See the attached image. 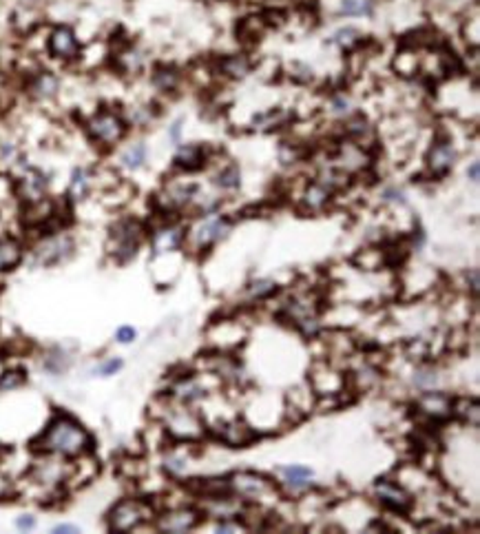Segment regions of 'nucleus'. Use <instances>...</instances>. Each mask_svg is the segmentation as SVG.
Returning <instances> with one entry per match:
<instances>
[{
  "label": "nucleus",
  "mask_w": 480,
  "mask_h": 534,
  "mask_svg": "<svg viewBox=\"0 0 480 534\" xmlns=\"http://www.w3.org/2000/svg\"><path fill=\"white\" fill-rule=\"evenodd\" d=\"M31 448L40 454H49V457L77 459L93 450V437L75 417L58 412L45 431L33 439Z\"/></svg>",
  "instance_id": "1"
},
{
  "label": "nucleus",
  "mask_w": 480,
  "mask_h": 534,
  "mask_svg": "<svg viewBox=\"0 0 480 534\" xmlns=\"http://www.w3.org/2000/svg\"><path fill=\"white\" fill-rule=\"evenodd\" d=\"M142 238H144V226H142V222H137L133 217L120 219V222H115L111 226V233H109V244H107L109 255L118 264L131 262L137 255Z\"/></svg>",
  "instance_id": "2"
},
{
  "label": "nucleus",
  "mask_w": 480,
  "mask_h": 534,
  "mask_svg": "<svg viewBox=\"0 0 480 534\" xmlns=\"http://www.w3.org/2000/svg\"><path fill=\"white\" fill-rule=\"evenodd\" d=\"M155 517L153 505L142 499H122L107 512V528L113 532H128Z\"/></svg>",
  "instance_id": "3"
},
{
  "label": "nucleus",
  "mask_w": 480,
  "mask_h": 534,
  "mask_svg": "<svg viewBox=\"0 0 480 534\" xmlns=\"http://www.w3.org/2000/svg\"><path fill=\"white\" fill-rule=\"evenodd\" d=\"M128 122L122 118L118 111L113 109H100L87 120V134L89 138L100 147H115L126 136Z\"/></svg>",
  "instance_id": "4"
},
{
  "label": "nucleus",
  "mask_w": 480,
  "mask_h": 534,
  "mask_svg": "<svg viewBox=\"0 0 480 534\" xmlns=\"http://www.w3.org/2000/svg\"><path fill=\"white\" fill-rule=\"evenodd\" d=\"M230 481V490L232 494H239L243 501H264L268 497L277 492L275 481H270L268 477L253 472V470H239V472H232L228 477Z\"/></svg>",
  "instance_id": "5"
},
{
  "label": "nucleus",
  "mask_w": 480,
  "mask_h": 534,
  "mask_svg": "<svg viewBox=\"0 0 480 534\" xmlns=\"http://www.w3.org/2000/svg\"><path fill=\"white\" fill-rule=\"evenodd\" d=\"M75 242L64 233H49L33 246V262L40 266H58L73 255Z\"/></svg>",
  "instance_id": "6"
},
{
  "label": "nucleus",
  "mask_w": 480,
  "mask_h": 534,
  "mask_svg": "<svg viewBox=\"0 0 480 534\" xmlns=\"http://www.w3.org/2000/svg\"><path fill=\"white\" fill-rule=\"evenodd\" d=\"M374 497L385 507V510H390L394 514L407 517L412 512V507H414L412 494L400 484H396L394 479H379L376 481L374 484Z\"/></svg>",
  "instance_id": "7"
},
{
  "label": "nucleus",
  "mask_w": 480,
  "mask_h": 534,
  "mask_svg": "<svg viewBox=\"0 0 480 534\" xmlns=\"http://www.w3.org/2000/svg\"><path fill=\"white\" fill-rule=\"evenodd\" d=\"M47 49L56 60L71 62V60L80 58L82 45H80V41H77L75 31L69 27V24H58V27L51 29V34L47 38Z\"/></svg>",
  "instance_id": "8"
},
{
  "label": "nucleus",
  "mask_w": 480,
  "mask_h": 534,
  "mask_svg": "<svg viewBox=\"0 0 480 534\" xmlns=\"http://www.w3.org/2000/svg\"><path fill=\"white\" fill-rule=\"evenodd\" d=\"M456 162V149H453V142L447 136H438L434 140V145L427 153V173L432 175V180L445 178Z\"/></svg>",
  "instance_id": "9"
},
{
  "label": "nucleus",
  "mask_w": 480,
  "mask_h": 534,
  "mask_svg": "<svg viewBox=\"0 0 480 534\" xmlns=\"http://www.w3.org/2000/svg\"><path fill=\"white\" fill-rule=\"evenodd\" d=\"M47 187H49L47 175L40 171V168L24 166L22 175L14 182V193L18 195V200L22 204H33V202L45 200Z\"/></svg>",
  "instance_id": "10"
},
{
  "label": "nucleus",
  "mask_w": 480,
  "mask_h": 534,
  "mask_svg": "<svg viewBox=\"0 0 480 534\" xmlns=\"http://www.w3.org/2000/svg\"><path fill=\"white\" fill-rule=\"evenodd\" d=\"M158 519L155 528L164 532H188L193 528H197L204 519V512L200 507H175V510H168Z\"/></svg>",
  "instance_id": "11"
},
{
  "label": "nucleus",
  "mask_w": 480,
  "mask_h": 534,
  "mask_svg": "<svg viewBox=\"0 0 480 534\" xmlns=\"http://www.w3.org/2000/svg\"><path fill=\"white\" fill-rule=\"evenodd\" d=\"M414 408L430 424H443L451 417V397H447L445 393L427 390V393H423L419 401L414 403Z\"/></svg>",
  "instance_id": "12"
},
{
  "label": "nucleus",
  "mask_w": 480,
  "mask_h": 534,
  "mask_svg": "<svg viewBox=\"0 0 480 534\" xmlns=\"http://www.w3.org/2000/svg\"><path fill=\"white\" fill-rule=\"evenodd\" d=\"M232 229V219L224 217V215H213V217H206L204 222L195 229V244L200 251H206L215 246L217 242H222Z\"/></svg>",
  "instance_id": "13"
},
{
  "label": "nucleus",
  "mask_w": 480,
  "mask_h": 534,
  "mask_svg": "<svg viewBox=\"0 0 480 534\" xmlns=\"http://www.w3.org/2000/svg\"><path fill=\"white\" fill-rule=\"evenodd\" d=\"M166 431L179 439H197L204 433V426L195 412L186 408H177L166 417Z\"/></svg>",
  "instance_id": "14"
},
{
  "label": "nucleus",
  "mask_w": 480,
  "mask_h": 534,
  "mask_svg": "<svg viewBox=\"0 0 480 534\" xmlns=\"http://www.w3.org/2000/svg\"><path fill=\"white\" fill-rule=\"evenodd\" d=\"M181 244H186V231H184V226L166 222L164 226L153 231V238H151L153 257H158L162 253L177 251Z\"/></svg>",
  "instance_id": "15"
},
{
  "label": "nucleus",
  "mask_w": 480,
  "mask_h": 534,
  "mask_svg": "<svg viewBox=\"0 0 480 534\" xmlns=\"http://www.w3.org/2000/svg\"><path fill=\"white\" fill-rule=\"evenodd\" d=\"M257 437L259 435L253 431V428L248 424L239 421V419L222 424L217 428V439L222 441V444L230 446V448H246L248 444H253Z\"/></svg>",
  "instance_id": "16"
},
{
  "label": "nucleus",
  "mask_w": 480,
  "mask_h": 534,
  "mask_svg": "<svg viewBox=\"0 0 480 534\" xmlns=\"http://www.w3.org/2000/svg\"><path fill=\"white\" fill-rule=\"evenodd\" d=\"M173 162L177 168H181V171L193 173V171H200V168L206 166L209 155H206V149L200 145H181L175 153Z\"/></svg>",
  "instance_id": "17"
},
{
  "label": "nucleus",
  "mask_w": 480,
  "mask_h": 534,
  "mask_svg": "<svg viewBox=\"0 0 480 534\" xmlns=\"http://www.w3.org/2000/svg\"><path fill=\"white\" fill-rule=\"evenodd\" d=\"M334 195H336V193H334L330 187H326V185H323V182L315 180V182H310L308 189L303 191L301 204H303L306 211H310V213H319V211H323V208H326V206L332 202Z\"/></svg>",
  "instance_id": "18"
},
{
  "label": "nucleus",
  "mask_w": 480,
  "mask_h": 534,
  "mask_svg": "<svg viewBox=\"0 0 480 534\" xmlns=\"http://www.w3.org/2000/svg\"><path fill=\"white\" fill-rule=\"evenodd\" d=\"M250 69H253V62L243 54H228L217 60V71L226 78H232V80H241V78L250 73Z\"/></svg>",
  "instance_id": "19"
},
{
  "label": "nucleus",
  "mask_w": 480,
  "mask_h": 534,
  "mask_svg": "<svg viewBox=\"0 0 480 534\" xmlns=\"http://www.w3.org/2000/svg\"><path fill=\"white\" fill-rule=\"evenodd\" d=\"M58 89H60V80L51 71H38L29 80V94L38 100L54 98L58 94Z\"/></svg>",
  "instance_id": "20"
},
{
  "label": "nucleus",
  "mask_w": 480,
  "mask_h": 534,
  "mask_svg": "<svg viewBox=\"0 0 480 534\" xmlns=\"http://www.w3.org/2000/svg\"><path fill=\"white\" fill-rule=\"evenodd\" d=\"M279 475L283 479V484L294 492L308 490L313 486V477H315L313 470L306 466H283V468H279Z\"/></svg>",
  "instance_id": "21"
},
{
  "label": "nucleus",
  "mask_w": 480,
  "mask_h": 534,
  "mask_svg": "<svg viewBox=\"0 0 480 534\" xmlns=\"http://www.w3.org/2000/svg\"><path fill=\"white\" fill-rule=\"evenodd\" d=\"M22 244L14 238H3L0 240V273L14 270L22 262Z\"/></svg>",
  "instance_id": "22"
},
{
  "label": "nucleus",
  "mask_w": 480,
  "mask_h": 534,
  "mask_svg": "<svg viewBox=\"0 0 480 534\" xmlns=\"http://www.w3.org/2000/svg\"><path fill=\"white\" fill-rule=\"evenodd\" d=\"M451 414L463 424L478 426V401L474 397H453L451 399Z\"/></svg>",
  "instance_id": "23"
},
{
  "label": "nucleus",
  "mask_w": 480,
  "mask_h": 534,
  "mask_svg": "<svg viewBox=\"0 0 480 534\" xmlns=\"http://www.w3.org/2000/svg\"><path fill=\"white\" fill-rule=\"evenodd\" d=\"M91 189V175L87 168L75 166L71 173V182H69V200L71 202H80L87 198V193Z\"/></svg>",
  "instance_id": "24"
},
{
  "label": "nucleus",
  "mask_w": 480,
  "mask_h": 534,
  "mask_svg": "<svg viewBox=\"0 0 480 534\" xmlns=\"http://www.w3.org/2000/svg\"><path fill=\"white\" fill-rule=\"evenodd\" d=\"M279 286L275 280H268V277H259V280H253L248 284V289H246V293H248V297L253 299V302H262V299H268L272 295H277Z\"/></svg>",
  "instance_id": "25"
},
{
  "label": "nucleus",
  "mask_w": 480,
  "mask_h": 534,
  "mask_svg": "<svg viewBox=\"0 0 480 534\" xmlns=\"http://www.w3.org/2000/svg\"><path fill=\"white\" fill-rule=\"evenodd\" d=\"M215 185L219 187V189H224V191H235V189H239L241 187V171H239V166L237 164H226L222 171H219L217 175H215Z\"/></svg>",
  "instance_id": "26"
},
{
  "label": "nucleus",
  "mask_w": 480,
  "mask_h": 534,
  "mask_svg": "<svg viewBox=\"0 0 480 534\" xmlns=\"http://www.w3.org/2000/svg\"><path fill=\"white\" fill-rule=\"evenodd\" d=\"M147 145L144 142H137V145H131L124 153H122V166L128 168V171H137V168L144 166L147 162Z\"/></svg>",
  "instance_id": "27"
},
{
  "label": "nucleus",
  "mask_w": 480,
  "mask_h": 534,
  "mask_svg": "<svg viewBox=\"0 0 480 534\" xmlns=\"http://www.w3.org/2000/svg\"><path fill=\"white\" fill-rule=\"evenodd\" d=\"M339 14L347 18L359 16H372L374 14V0H341Z\"/></svg>",
  "instance_id": "28"
},
{
  "label": "nucleus",
  "mask_w": 480,
  "mask_h": 534,
  "mask_svg": "<svg viewBox=\"0 0 480 534\" xmlns=\"http://www.w3.org/2000/svg\"><path fill=\"white\" fill-rule=\"evenodd\" d=\"M153 85H155V89H160L162 94L175 91L179 85V73L173 67H158L153 73Z\"/></svg>",
  "instance_id": "29"
},
{
  "label": "nucleus",
  "mask_w": 480,
  "mask_h": 534,
  "mask_svg": "<svg viewBox=\"0 0 480 534\" xmlns=\"http://www.w3.org/2000/svg\"><path fill=\"white\" fill-rule=\"evenodd\" d=\"M330 43L336 45V47H341L343 51H352V49H357V47H361L363 36H361V31L354 29V27H343V29H339V31H336V34L330 38Z\"/></svg>",
  "instance_id": "30"
},
{
  "label": "nucleus",
  "mask_w": 480,
  "mask_h": 534,
  "mask_svg": "<svg viewBox=\"0 0 480 534\" xmlns=\"http://www.w3.org/2000/svg\"><path fill=\"white\" fill-rule=\"evenodd\" d=\"M69 363H71L69 355L64 353V350H60V348H51L49 353H47V357L43 359L45 370L51 373V375H62L64 370L69 368Z\"/></svg>",
  "instance_id": "31"
},
{
  "label": "nucleus",
  "mask_w": 480,
  "mask_h": 534,
  "mask_svg": "<svg viewBox=\"0 0 480 534\" xmlns=\"http://www.w3.org/2000/svg\"><path fill=\"white\" fill-rule=\"evenodd\" d=\"M343 134L350 138V140H363L368 134H370V124L368 120L363 118V115H352V118H347L345 124H343Z\"/></svg>",
  "instance_id": "32"
},
{
  "label": "nucleus",
  "mask_w": 480,
  "mask_h": 534,
  "mask_svg": "<svg viewBox=\"0 0 480 534\" xmlns=\"http://www.w3.org/2000/svg\"><path fill=\"white\" fill-rule=\"evenodd\" d=\"M27 382V373L22 368H11L0 373V393H9V390H16L20 386H24Z\"/></svg>",
  "instance_id": "33"
},
{
  "label": "nucleus",
  "mask_w": 480,
  "mask_h": 534,
  "mask_svg": "<svg viewBox=\"0 0 480 534\" xmlns=\"http://www.w3.org/2000/svg\"><path fill=\"white\" fill-rule=\"evenodd\" d=\"M186 457L184 454H179V452H175V450H171V452H166V457H164V470L171 475V477H179V475H184L186 472Z\"/></svg>",
  "instance_id": "34"
},
{
  "label": "nucleus",
  "mask_w": 480,
  "mask_h": 534,
  "mask_svg": "<svg viewBox=\"0 0 480 534\" xmlns=\"http://www.w3.org/2000/svg\"><path fill=\"white\" fill-rule=\"evenodd\" d=\"M120 368H122V359L111 357V359H107V361H102L93 373H96V375H100V377H111V375L118 373Z\"/></svg>",
  "instance_id": "35"
},
{
  "label": "nucleus",
  "mask_w": 480,
  "mask_h": 534,
  "mask_svg": "<svg viewBox=\"0 0 480 534\" xmlns=\"http://www.w3.org/2000/svg\"><path fill=\"white\" fill-rule=\"evenodd\" d=\"M436 380L438 377L432 368H423V370H419L417 375H414V384L421 386V388H432L436 384Z\"/></svg>",
  "instance_id": "36"
},
{
  "label": "nucleus",
  "mask_w": 480,
  "mask_h": 534,
  "mask_svg": "<svg viewBox=\"0 0 480 534\" xmlns=\"http://www.w3.org/2000/svg\"><path fill=\"white\" fill-rule=\"evenodd\" d=\"M330 107H332V111H334V113H347V109H350V100H347L343 94H334V96H332V100H330Z\"/></svg>",
  "instance_id": "37"
},
{
  "label": "nucleus",
  "mask_w": 480,
  "mask_h": 534,
  "mask_svg": "<svg viewBox=\"0 0 480 534\" xmlns=\"http://www.w3.org/2000/svg\"><path fill=\"white\" fill-rule=\"evenodd\" d=\"M383 200H385V202H396V204H405V202H407V200H405V193L400 191V189H396V187L385 189V191H383Z\"/></svg>",
  "instance_id": "38"
},
{
  "label": "nucleus",
  "mask_w": 480,
  "mask_h": 534,
  "mask_svg": "<svg viewBox=\"0 0 480 534\" xmlns=\"http://www.w3.org/2000/svg\"><path fill=\"white\" fill-rule=\"evenodd\" d=\"M115 340H118L120 344H131L135 340V329L133 326H122L118 329V333H115Z\"/></svg>",
  "instance_id": "39"
},
{
  "label": "nucleus",
  "mask_w": 480,
  "mask_h": 534,
  "mask_svg": "<svg viewBox=\"0 0 480 534\" xmlns=\"http://www.w3.org/2000/svg\"><path fill=\"white\" fill-rule=\"evenodd\" d=\"M181 124H184V120H175L173 124H171V129H168V138H171V142H179V138H181Z\"/></svg>",
  "instance_id": "40"
},
{
  "label": "nucleus",
  "mask_w": 480,
  "mask_h": 534,
  "mask_svg": "<svg viewBox=\"0 0 480 534\" xmlns=\"http://www.w3.org/2000/svg\"><path fill=\"white\" fill-rule=\"evenodd\" d=\"M243 526L239 524V521H235V524H230V519H222V521H219V524H217V530L219 532H230V530H241Z\"/></svg>",
  "instance_id": "41"
},
{
  "label": "nucleus",
  "mask_w": 480,
  "mask_h": 534,
  "mask_svg": "<svg viewBox=\"0 0 480 534\" xmlns=\"http://www.w3.org/2000/svg\"><path fill=\"white\" fill-rule=\"evenodd\" d=\"M467 284H470L472 293L476 295V293H478V268L467 270Z\"/></svg>",
  "instance_id": "42"
},
{
  "label": "nucleus",
  "mask_w": 480,
  "mask_h": 534,
  "mask_svg": "<svg viewBox=\"0 0 480 534\" xmlns=\"http://www.w3.org/2000/svg\"><path fill=\"white\" fill-rule=\"evenodd\" d=\"M16 526H18L20 530H31V528L36 526V519L29 517V514H24V517H20V519L16 521Z\"/></svg>",
  "instance_id": "43"
},
{
  "label": "nucleus",
  "mask_w": 480,
  "mask_h": 534,
  "mask_svg": "<svg viewBox=\"0 0 480 534\" xmlns=\"http://www.w3.org/2000/svg\"><path fill=\"white\" fill-rule=\"evenodd\" d=\"M467 178H470L472 182H478V178H480V164L478 162L470 164V168H467Z\"/></svg>",
  "instance_id": "44"
},
{
  "label": "nucleus",
  "mask_w": 480,
  "mask_h": 534,
  "mask_svg": "<svg viewBox=\"0 0 480 534\" xmlns=\"http://www.w3.org/2000/svg\"><path fill=\"white\" fill-rule=\"evenodd\" d=\"M54 532H58V534H60V532H71V534H75V532H77V528H75V526H67V524H64V526H56V528H54Z\"/></svg>",
  "instance_id": "45"
},
{
  "label": "nucleus",
  "mask_w": 480,
  "mask_h": 534,
  "mask_svg": "<svg viewBox=\"0 0 480 534\" xmlns=\"http://www.w3.org/2000/svg\"><path fill=\"white\" fill-rule=\"evenodd\" d=\"M0 89H3V80H0Z\"/></svg>",
  "instance_id": "46"
}]
</instances>
